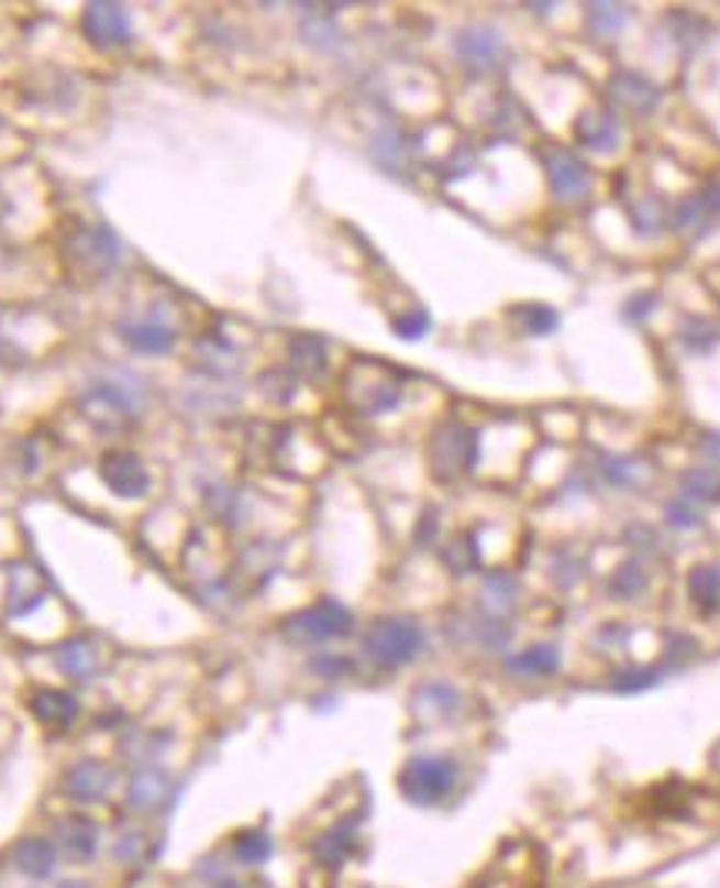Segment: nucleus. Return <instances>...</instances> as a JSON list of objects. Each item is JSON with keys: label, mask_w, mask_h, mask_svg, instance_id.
<instances>
[{"label": "nucleus", "mask_w": 720, "mask_h": 888, "mask_svg": "<svg viewBox=\"0 0 720 888\" xmlns=\"http://www.w3.org/2000/svg\"><path fill=\"white\" fill-rule=\"evenodd\" d=\"M344 394L361 415H387V412H394L400 405L403 377H400V371H394L384 361H364L361 358L347 371Z\"/></svg>", "instance_id": "f257e3e1"}, {"label": "nucleus", "mask_w": 720, "mask_h": 888, "mask_svg": "<svg viewBox=\"0 0 720 888\" xmlns=\"http://www.w3.org/2000/svg\"><path fill=\"white\" fill-rule=\"evenodd\" d=\"M457 761L444 755H414L400 768V792L414 805H437L457 788Z\"/></svg>", "instance_id": "f03ea898"}, {"label": "nucleus", "mask_w": 720, "mask_h": 888, "mask_svg": "<svg viewBox=\"0 0 720 888\" xmlns=\"http://www.w3.org/2000/svg\"><path fill=\"white\" fill-rule=\"evenodd\" d=\"M424 648V632L410 618H380L364 635V655L377 668H400L414 661Z\"/></svg>", "instance_id": "7ed1b4c3"}, {"label": "nucleus", "mask_w": 720, "mask_h": 888, "mask_svg": "<svg viewBox=\"0 0 720 888\" xmlns=\"http://www.w3.org/2000/svg\"><path fill=\"white\" fill-rule=\"evenodd\" d=\"M354 628V615L341 602H318L284 622V638L293 645H324L334 638H344Z\"/></svg>", "instance_id": "20e7f679"}, {"label": "nucleus", "mask_w": 720, "mask_h": 888, "mask_svg": "<svg viewBox=\"0 0 720 888\" xmlns=\"http://www.w3.org/2000/svg\"><path fill=\"white\" fill-rule=\"evenodd\" d=\"M428 458H431V468H434V474L441 481H454V478H461L464 471L474 468V461H477V435L467 425L447 421V425H441L434 431Z\"/></svg>", "instance_id": "39448f33"}, {"label": "nucleus", "mask_w": 720, "mask_h": 888, "mask_svg": "<svg viewBox=\"0 0 720 888\" xmlns=\"http://www.w3.org/2000/svg\"><path fill=\"white\" fill-rule=\"evenodd\" d=\"M544 171H547V184L554 190L557 201H580V197L590 190V171L587 164L571 154L567 147H544L541 151Z\"/></svg>", "instance_id": "423d86ee"}, {"label": "nucleus", "mask_w": 720, "mask_h": 888, "mask_svg": "<svg viewBox=\"0 0 720 888\" xmlns=\"http://www.w3.org/2000/svg\"><path fill=\"white\" fill-rule=\"evenodd\" d=\"M100 478L114 491L118 498H144L151 487V474L144 468V461L131 451H111L100 458Z\"/></svg>", "instance_id": "0eeeda50"}, {"label": "nucleus", "mask_w": 720, "mask_h": 888, "mask_svg": "<svg viewBox=\"0 0 720 888\" xmlns=\"http://www.w3.org/2000/svg\"><path fill=\"white\" fill-rule=\"evenodd\" d=\"M80 28H84L90 44L104 47V51L121 47L131 37V21H128L121 4H87L84 18H80Z\"/></svg>", "instance_id": "6e6552de"}, {"label": "nucleus", "mask_w": 720, "mask_h": 888, "mask_svg": "<svg viewBox=\"0 0 720 888\" xmlns=\"http://www.w3.org/2000/svg\"><path fill=\"white\" fill-rule=\"evenodd\" d=\"M610 97L617 108L631 114H651L661 105V90L654 87V80L638 70H617L610 77Z\"/></svg>", "instance_id": "1a4fd4ad"}, {"label": "nucleus", "mask_w": 720, "mask_h": 888, "mask_svg": "<svg viewBox=\"0 0 720 888\" xmlns=\"http://www.w3.org/2000/svg\"><path fill=\"white\" fill-rule=\"evenodd\" d=\"M111 785H114V771H111L104 761H93V758L77 761V765L67 771V781H64L67 796H70L74 802H80V805H93V802H100V799H108Z\"/></svg>", "instance_id": "9d476101"}, {"label": "nucleus", "mask_w": 720, "mask_h": 888, "mask_svg": "<svg viewBox=\"0 0 720 888\" xmlns=\"http://www.w3.org/2000/svg\"><path fill=\"white\" fill-rule=\"evenodd\" d=\"M574 138L590 147L594 154H613L621 147V121H617L613 111H603V108H590L577 118L574 124Z\"/></svg>", "instance_id": "9b49d317"}, {"label": "nucleus", "mask_w": 720, "mask_h": 888, "mask_svg": "<svg viewBox=\"0 0 720 888\" xmlns=\"http://www.w3.org/2000/svg\"><path fill=\"white\" fill-rule=\"evenodd\" d=\"M121 335H124V341H128L134 351H141V354H167V351L174 348V341H177L174 328H170L167 321H160V318L128 321V325L121 328Z\"/></svg>", "instance_id": "f8f14e48"}, {"label": "nucleus", "mask_w": 720, "mask_h": 888, "mask_svg": "<svg viewBox=\"0 0 720 888\" xmlns=\"http://www.w3.org/2000/svg\"><path fill=\"white\" fill-rule=\"evenodd\" d=\"M167 792H170L167 775L160 768L147 765L141 771H134V778L128 781V805L134 812H151V809H157L167 799Z\"/></svg>", "instance_id": "ddd939ff"}, {"label": "nucleus", "mask_w": 720, "mask_h": 888, "mask_svg": "<svg viewBox=\"0 0 720 888\" xmlns=\"http://www.w3.org/2000/svg\"><path fill=\"white\" fill-rule=\"evenodd\" d=\"M57 845L74 862H90L97 852V825L84 815H70L57 825Z\"/></svg>", "instance_id": "4468645a"}, {"label": "nucleus", "mask_w": 720, "mask_h": 888, "mask_svg": "<svg viewBox=\"0 0 720 888\" xmlns=\"http://www.w3.org/2000/svg\"><path fill=\"white\" fill-rule=\"evenodd\" d=\"M31 709H34L37 722H44L51 728H67L77 719V712H80L77 699L67 695V692H60V688H41V692H34Z\"/></svg>", "instance_id": "2eb2a0df"}, {"label": "nucleus", "mask_w": 720, "mask_h": 888, "mask_svg": "<svg viewBox=\"0 0 720 888\" xmlns=\"http://www.w3.org/2000/svg\"><path fill=\"white\" fill-rule=\"evenodd\" d=\"M500 51H503V41L490 28H470V31H464L457 37V54L470 67H494L497 57H500Z\"/></svg>", "instance_id": "dca6fc26"}, {"label": "nucleus", "mask_w": 720, "mask_h": 888, "mask_svg": "<svg viewBox=\"0 0 720 888\" xmlns=\"http://www.w3.org/2000/svg\"><path fill=\"white\" fill-rule=\"evenodd\" d=\"M74 254L77 257H90V271L104 274L114 261H118V241L104 231V228H84L74 238Z\"/></svg>", "instance_id": "f3484780"}, {"label": "nucleus", "mask_w": 720, "mask_h": 888, "mask_svg": "<svg viewBox=\"0 0 720 888\" xmlns=\"http://www.w3.org/2000/svg\"><path fill=\"white\" fill-rule=\"evenodd\" d=\"M14 865L31 878H47L57 868V848H54V842H47L41 835H31V838L18 842Z\"/></svg>", "instance_id": "a211bd4d"}, {"label": "nucleus", "mask_w": 720, "mask_h": 888, "mask_svg": "<svg viewBox=\"0 0 720 888\" xmlns=\"http://www.w3.org/2000/svg\"><path fill=\"white\" fill-rule=\"evenodd\" d=\"M54 661L57 668L67 675V678H77V681H87L93 671H97V648L84 638L77 642H67L54 651Z\"/></svg>", "instance_id": "6ab92c4d"}, {"label": "nucleus", "mask_w": 720, "mask_h": 888, "mask_svg": "<svg viewBox=\"0 0 720 888\" xmlns=\"http://www.w3.org/2000/svg\"><path fill=\"white\" fill-rule=\"evenodd\" d=\"M290 364L300 377H321L328 371V351L318 338L300 335L290 344Z\"/></svg>", "instance_id": "aec40b11"}, {"label": "nucleus", "mask_w": 720, "mask_h": 888, "mask_svg": "<svg viewBox=\"0 0 720 888\" xmlns=\"http://www.w3.org/2000/svg\"><path fill=\"white\" fill-rule=\"evenodd\" d=\"M687 591L700 612H713L720 605V564H697L687 578Z\"/></svg>", "instance_id": "412c9836"}, {"label": "nucleus", "mask_w": 720, "mask_h": 888, "mask_svg": "<svg viewBox=\"0 0 720 888\" xmlns=\"http://www.w3.org/2000/svg\"><path fill=\"white\" fill-rule=\"evenodd\" d=\"M671 224H674L677 231L690 234V238H700V234L710 231L713 218L707 215V208H704V201H700V194H690V197H684V201L674 208Z\"/></svg>", "instance_id": "4be33fe9"}, {"label": "nucleus", "mask_w": 720, "mask_h": 888, "mask_svg": "<svg viewBox=\"0 0 720 888\" xmlns=\"http://www.w3.org/2000/svg\"><path fill=\"white\" fill-rule=\"evenodd\" d=\"M557 665H561V655H557L554 645H534V648H528V651H521V655H513V658L507 661V668L521 671V675H554Z\"/></svg>", "instance_id": "5701e85b"}, {"label": "nucleus", "mask_w": 720, "mask_h": 888, "mask_svg": "<svg viewBox=\"0 0 720 888\" xmlns=\"http://www.w3.org/2000/svg\"><path fill=\"white\" fill-rule=\"evenodd\" d=\"M510 318L518 321L524 335H551L557 328V311L547 305H521L510 311Z\"/></svg>", "instance_id": "b1692460"}, {"label": "nucleus", "mask_w": 720, "mask_h": 888, "mask_svg": "<svg viewBox=\"0 0 720 888\" xmlns=\"http://www.w3.org/2000/svg\"><path fill=\"white\" fill-rule=\"evenodd\" d=\"M628 24V11L613 8V4H590L587 11V28L594 37H617Z\"/></svg>", "instance_id": "393cba45"}, {"label": "nucleus", "mask_w": 720, "mask_h": 888, "mask_svg": "<svg viewBox=\"0 0 720 888\" xmlns=\"http://www.w3.org/2000/svg\"><path fill=\"white\" fill-rule=\"evenodd\" d=\"M680 341L694 351V354H707L717 341H720V328L707 318H687L680 328Z\"/></svg>", "instance_id": "a878e982"}, {"label": "nucleus", "mask_w": 720, "mask_h": 888, "mask_svg": "<svg viewBox=\"0 0 720 888\" xmlns=\"http://www.w3.org/2000/svg\"><path fill=\"white\" fill-rule=\"evenodd\" d=\"M684 491L700 502H720V471L713 468H694L684 474Z\"/></svg>", "instance_id": "bb28decb"}, {"label": "nucleus", "mask_w": 720, "mask_h": 888, "mask_svg": "<svg viewBox=\"0 0 720 888\" xmlns=\"http://www.w3.org/2000/svg\"><path fill=\"white\" fill-rule=\"evenodd\" d=\"M513 591H518L513 578L503 574V571H494V574H487V581H484V605H487L490 612H507V609L513 605Z\"/></svg>", "instance_id": "cd10ccee"}, {"label": "nucleus", "mask_w": 720, "mask_h": 888, "mask_svg": "<svg viewBox=\"0 0 720 888\" xmlns=\"http://www.w3.org/2000/svg\"><path fill=\"white\" fill-rule=\"evenodd\" d=\"M270 835H264V832H244L237 842H234V855H237V862L241 865H261V862H267L270 858Z\"/></svg>", "instance_id": "c85d7f7f"}, {"label": "nucleus", "mask_w": 720, "mask_h": 888, "mask_svg": "<svg viewBox=\"0 0 720 888\" xmlns=\"http://www.w3.org/2000/svg\"><path fill=\"white\" fill-rule=\"evenodd\" d=\"M631 218H634V228L644 231V234H657L661 224H664V205L657 201V197H647V208L644 201L638 208H631Z\"/></svg>", "instance_id": "c756f323"}, {"label": "nucleus", "mask_w": 720, "mask_h": 888, "mask_svg": "<svg viewBox=\"0 0 720 888\" xmlns=\"http://www.w3.org/2000/svg\"><path fill=\"white\" fill-rule=\"evenodd\" d=\"M613 588L621 591L624 599L641 595V591H644V574H641V568H638V564H624L621 571H617V578H613Z\"/></svg>", "instance_id": "7c9ffc66"}, {"label": "nucleus", "mask_w": 720, "mask_h": 888, "mask_svg": "<svg viewBox=\"0 0 720 888\" xmlns=\"http://www.w3.org/2000/svg\"><path fill=\"white\" fill-rule=\"evenodd\" d=\"M667 522L677 525V528H694V525H700V515L690 505L674 502V505H667Z\"/></svg>", "instance_id": "2f4dec72"}, {"label": "nucleus", "mask_w": 720, "mask_h": 888, "mask_svg": "<svg viewBox=\"0 0 720 888\" xmlns=\"http://www.w3.org/2000/svg\"><path fill=\"white\" fill-rule=\"evenodd\" d=\"M697 194H700V201H704L707 215L717 221V218H720V177L707 180V184H704V190H697Z\"/></svg>", "instance_id": "473e14b6"}, {"label": "nucleus", "mask_w": 720, "mask_h": 888, "mask_svg": "<svg viewBox=\"0 0 720 888\" xmlns=\"http://www.w3.org/2000/svg\"><path fill=\"white\" fill-rule=\"evenodd\" d=\"M428 325H431V321H428V315H421V311H418L414 318L397 321V335H400V338H421V335L428 331Z\"/></svg>", "instance_id": "72a5a7b5"}, {"label": "nucleus", "mask_w": 720, "mask_h": 888, "mask_svg": "<svg viewBox=\"0 0 720 888\" xmlns=\"http://www.w3.org/2000/svg\"><path fill=\"white\" fill-rule=\"evenodd\" d=\"M137 848H141V835L131 832L128 838H121V845H118V858H121V862H124V858L137 862Z\"/></svg>", "instance_id": "f704fd0d"}, {"label": "nucleus", "mask_w": 720, "mask_h": 888, "mask_svg": "<svg viewBox=\"0 0 720 888\" xmlns=\"http://www.w3.org/2000/svg\"><path fill=\"white\" fill-rule=\"evenodd\" d=\"M700 451H704L710 461H720V435H707V438L700 441Z\"/></svg>", "instance_id": "c9c22d12"}, {"label": "nucleus", "mask_w": 720, "mask_h": 888, "mask_svg": "<svg viewBox=\"0 0 720 888\" xmlns=\"http://www.w3.org/2000/svg\"><path fill=\"white\" fill-rule=\"evenodd\" d=\"M57 888H87L84 881H64V885H57Z\"/></svg>", "instance_id": "e433bc0d"}, {"label": "nucleus", "mask_w": 720, "mask_h": 888, "mask_svg": "<svg viewBox=\"0 0 720 888\" xmlns=\"http://www.w3.org/2000/svg\"><path fill=\"white\" fill-rule=\"evenodd\" d=\"M713 765L720 768V745H717V755H713Z\"/></svg>", "instance_id": "4c0bfd02"}]
</instances>
